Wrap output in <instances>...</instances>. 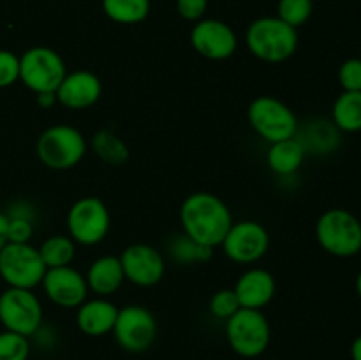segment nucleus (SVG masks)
<instances>
[{"label":"nucleus","instance_id":"1","mask_svg":"<svg viewBox=\"0 0 361 360\" xmlns=\"http://www.w3.org/2000/svg\"><path fill=\"white\" fill-rule=\"evenodd\" d=\"M233 221L235 219L226 201L214 193L197 191L180 205L182 233L212 249L221 246Z\"/></svg>","mask_w":361,"mask_h":360},{"label":"nucleus","instance_id":"2","mask_svg":"<svg viewBox=\"0 0 361 360\" xmlns=\"http://www.w3.org/2000/svg\"><path fill=\"white\" fill-rule=\"evenodd\" d=\"M298 44V30L277 16L256 18L245 30L247 49L261 62H286L295 55Z\"/></svg>","mask_w":361,"mask_h":360},{"label":"nucleus","instance_id":"3","mask_svg":"<svg viewBox=\"0 0 361 360\" xmlns=\"http://www.w3.org/2000/svg\"><path fill=\"white\" fill-rule=\"evenodd\" d=\"M88 141L80 129L69 124H53L41 133L35 143V154L46 168L66 172L85 159Z\"/></svg>","mask_w":361,"mask_h":360},{"label":"nucleus","instance_id":"4","mask_svg":"<svg viewBox=\"0 0 361 360\" xmlns=\"http://www.w3.org/2000/svg\"><path fill=\"white\" fill-rule=\"evenodd\" d=\"M314 233L321 249L330 256L353 258L361 253V221L345 208L324 210Z\"/></svg>","mask_w":361,"mask_h":360},{"label":"nucleus","instance_id":"5","mask_svg":"<svg viewBox=\"0 0 361 360\" xmlns=\"http://www.w3.org/2000/svg\"><path fill=\"white\" fill-rule=\"evenodd\" d=\"M249 126L263 141L277 143L296 136L300 124L295 112L274 95H257L247 108Z\"/></svg>","mask_w":361,"mask_h":360},{"label":"nucleus","instance_id":"6","mask_svg":"<svg viewBox=\"0 0 361 360\" xmlns=\"http://www.w3.org/2000/svg\"><path fill=\"white\" fill-rule=\"evenodd\" d=\"M226 339L236 355L256 359L263 355L270 344V321L263 311L240 307L229 320H226Z\"/></svg>","mask_w":361,"mask_h":360},{"label":"nucleus","instance_id":"7","mask_svg":"<svg viewBox=\"0 0 361 360\" xmlns=\"http://www.w3.org/2000/svg\"><path fill=\"white\" fill-rule=\"evenodd\" d=\"M67 235L76 246L92 247L101 244L111 229V215L101 198L83 196L67 210Z\"/></svg>","mask_w":361,"mask_h":360},{"label":"nucleus","instance_id":"8","mask_svg":"<svg viewBox=\"0 0 361 360\" xmlns=\"http://www.w3.org/2000/svg\"><path fill=\"white\" fill-rule=\"evenodd\" d=\"M46 265L30 242H7L0 251V277L7 288L35 289L41 286Z\"/></svg>","mask_w":361,"mask_h":360},{"label":"nucleus","instance_id":"9","mask_svg":"<svg viewBox=\"0 0 361 360\" xmlns=\"http://www.w3.org/2000/svg\"><path fill=\"white\" fill-rule=\"evenodd\" d=\"M67 74L60 53L48 46H34L20 55V81L34 94L55 92Z\"/></svg>","mask_w":361,"mask_h":360},{"label":"nucleus","instance_id":"10","mask_svg":"<svg viewBox=\"0 0 361 360\" xmlns=\"http://www.w3.org/2000/svg\"><path fill=\"white\" fill-rule=\"evenodd\" d=\"M42 304L34 289L7 288L0 293V323L4 330L30 339L42 327Z\"/></svg>","mask_w":361,"mask_h":360},{"label":"nucleus","instance_id":"11","mask_svg":"<svg viewBox=\"0 0 361 360\" xmlns=\"http://www.w3.org/2000/svg\"><path fill=\"white\" fill-rule=\"evenodd\" d=\"M111 334L122 349L129 353H143L157 337V320L148 307L130 304L118 309Z\"/></svg>","mask_w":361,"mask_h":360},{"label":"nucleus","instance_id":"12","mask_svg":"<svg viewBox=\"0 0 361 360\" xmlns=\"http://www.w3.org/2000/svg\"><path fill=\"white\" fill-rule=\"evenodd\" d=\"M219 247H222L226 258L233 263L254 265L268 253L270 233L261 222L252 219L233 221Z\"/></svg>","mask_w":361,"mask_h":360},{"label":"nucleus","instance_id":"13","mask_svg":"<svg viewBox=\"0 0 361 360\" xmlns=\"http://www.w3.org/2000/svg\"><path fill=\"white\" fill-rule=\"evenodd\" d=\"M190 46L207 60L221 62L231 59L238 49V37L231 25L217 18H203L190 30Z\"/></svg>","mask_w":361,"mask_h":360},{"label":"nucleus","instance_id":"14","mask_svg":"<svg viewBox=\"0 0 361 360\" xmlns=\"http://www.w3.org/2000/svg\"><path fill=\"white\" fill-rule=\"evenodd\" d=\"M126 281L140 288H152L164 279L166 258L150 244H130L120 253Z\"/></svg>","mask_w":361,"mask_h":360},{"label":"nucleus","instance_id":"15","mask_svg":"<svg viewBox=\"0 0 361 360\" xmlns=\"http://www.w3.org/2000/svg\"><path fill=\"white\" fill-rule=\"evenodd\" d=\"M41 288L46 299L62 309H78L88 299V284L85 274L74 267L46 268Z\"/></svg>","mask_w":361,"mask_h":360},{"label":"nucleus","instance_id":"16","mask_svg":"<svg viewBox=\"0 0 361 360\" xmlns=\"http://www.w3.org/2000/svg\"><path fill=\"white\" fill-rule=\"evenodd\" d=\"M56 102L71 112L88 109L101 99L102 81L95 73L87 69L73 71L63 76L62 83L55 90Z\"/></svg>","mask_w":361,"mask_h":360},{"label":"nucleus","instance_id":"17","mask_svg":"<svg viewBox=\"0 0 361 360\" xmlns=\"http://www.w3.org/2000/svg\"><path fill=\"white\" fill-rule=\"evenodd\" d=\"M240 307L263 311L274 300L277 282L274 274L263 267H250L236 279L233 286Z\"/></svg>","mask_w":361,"mask_h":360},{"label":"nucleus","instance_id":"18","mask_svg":"<svg viewBox=\"0 0 361 360\" xmlns=\"http://www.w3.org/2000/svg\"><path fill=\"white\" fill-rule=\"evenodd\" d=\"M118 307L106 296L87 299L76 309V327L88 337H102L115 327Z\"/></svg>","mask_w":361,"mask_h":360},{"label":"nucleus","instance_id":"19","mask_svg":"<svg viewBox=\"0 0 361 360\" xmlns=\"http://www.w3.org/2000/svg\"><path fill=\"white\" fill-rule=\"evenodd\" d=\"M85 279H87L88 292L95 293V296L109 299L122 288L123 281H126L120 258L115 254H104V256L95 258L88 265Z\"/></svg>","mask_w":361,"mask_h":360},{"label":"nucleus","instance_id":"20","mask_svg":"<svg viewBox=\"0 0 361 360\" xmlns=\"http://www.w3.org/2000/svg\"><path fill=\"white\" fill-rule=\"evenodd\" d=\"M295 138L305 148L307 155L331 154L341 145V131L335 127L331 120L326 119H312L310 122H307L303 129L298 127Z\"/></svg>","mask_w":361,"mask_h":360},{"label":"nucleus","instance_id":"21","mask_svg":"<svg viewBox=\"0 0 361 360\" xmlns=\"http://www.w3.org/2000/svg\"><path fill=\"white\" fill-rule=\"evenodd\" d=\"M307 157L305 148L296 138L270 143L267 150V164L275 175L291 176L303 166Z\"/></svg>","mask_w":361,"mask_h":360},{"label":"nucleus","instance_id":"22","mask_svg":"<svg viewBox=\"0 0 361 360\" xmlns=\"http://www.w3.org/2000/svg\"><path fill=\"white\" fill-rule=\"evenodd\" d=\"M331 122L341 133L361 131V92H342L331 106Z\"/></svg>","mask_w":361,"mask_h":360},{"label":"nucleus","instance_id":"23","mask_svg":"<svg viewBox=\"0 0 361 360\" xmlns=\"http://www.w3.org/2000/svg\"><path fill=\"white\" fill-rule=\"evenodd\" d=\"M92 150L108 166H123L129 161V147L111 129H101L92 136Z\"/></svg>","mask_w":361,"mask_h":360},{"label":"nucleus","instance_id":"24","mask_svg":"<svg viewBox=\"0 0 361 360\" xmlns=\"http://www.w3.org/2000/svg\"><path fill=\"white\" fill-rule=\"evenodd\" d=\"M102 11L118 25H137L150 14V0H102Z\"/></svg>","mask_w":361,"mask_h":360},{"label":"nucleus","instance_id":"25","mask_svg":"<svg viewBox=\"0 0 361 360\" xmlns=\"http://www.w3.org/2000/svg\"><path fill=\"white\" fill-rule=\"evenodd\" d=\"M46 268L67 267L73 263L76 256V242L69 235H49L48 239L42 240L41 246L37 247Z\"/></svg>","mask_w":361,"mask_h":360},{"label":"nucleus","instance_id":"26","mask_svg":"<svg viewBox=\"0 0 361 360\" xmlns=\"http://www.w3.org/2000/svg\"><path fill=\"white\" fill-rule=\"evenodd\" d=\"M168 254L175 263L197 265L212 260L214 249L208 246H203V244L194 242V240L189 239L185 233H180V235H175L169 240Z\"/></svg>","mask_w":361,"mask_h":360},{"label":"nucleus","instance_id":"27","mask_svg":"<svg viewBox=\"0 0 361 360\" xmlns=\"http://www.w3.org/2000/svg\"><path fill=\"white\" fill-rule=\"evenodd\" d=\"M314 13V0H279L277 18L296 28L307 23Z\"/></svg>","mask_w":361,"mask_h":360},{"label":"nucleus","instance_id":"28","mask_svg":"<svg viewBox=\"0 0 361 360\" xmlns=\"http://www.w3.org/2000/svg\"><path fill=\"white\" fill-rule=\"evenodd\" d=\"M30 341L16 332H0V360H28Z\"/></svg>","mask_w":361,"mask_h":360},{"label":"nucleus","instance_id":"29","mask_svg":"<svg viewBox=\"0 0 361 360\" xmlns=\"http://www.w3.org/2000/svg\"><path fill=\"white\" fill-rule=\"evenodd\" d=\"M238 309L240 302L238 299H236V293L233 288L217 289V292L210 296V300H208V311H210L212 316L217 318V320H229Z\"/></svg>","mask_w":361,"mask_h":360},{"label":"nucleus","instance_id":"30","mask_svg":"<svg viewBox=\"0 0 361 360\" xmlns=\"http://www.w3.org/2000/svg\"><path fill=\"white\" fill-rule=\"evenodd\" d=\"M337 78L342 92H361V59L353 56L344 60L338 67Z\"/></svg>","mask_w":361,"mask_h":360},{"label":"nucleus","instance_id":"31","mask_svg":"<svg viewBox=\"0 0 361 360\" xmlns=\"http://www.w3.org/2000/svg\"><path fill=\"white\" fill-rule=\"evenodd\" d=\"M20 81V56L11 49H0V88Z\"/></svg>","mask_w":361,"mask_h":360},{"label":"nucleus","instance_id":"32","mask_svg":"<svg viewBox=\"0 0 361 360\" xmlns=\"http://www.w3.org/2000/svg\"><path fill=\"white\" fill-rule=\"evenodd\" d=\"M34 236V221L23 217H7V242L25 244Z\"/></svg>","mask_w":361,"mask_h":360},{"label":"nucleus","instance_id":"33","mask_svg":"<svg viewBox=\"0 0 361 360\" xmlns=\"http://www.w3.org/2000/svg\"><path fill=\"white\" fill-rule=\"evenodd\" d=\"M208 11V0H176V13L185 21L196 23Z\"/></svg>","mask_w":361,"mask_h":360},{"label":"nucleus","instance_id":"34","mask_svg":"<svg viewBox=\"0 0 361 360\" xmlns=\"http://www.w3.org/2000/svg\"><path fill=\"white\" fill-rule=\"evenodd\" d=\"M7 217H23L34 221L35 219V210L28 201H16L9 207V210L6 212Z\"/></svg>","mask_w":361,"mask_h":360},{"label":"nucleus","instance_id":"35","mask_svg":"<svg viewBox=\"0 0 361 360\" xmlns=\"http://www.w3.org/2000/svg\"><path fill=\"white\" fill-rule=\"evenodd\" d=\"M35 101H37L39 108L42 109H49L55 104H59L55 92H41V94H35Z\"/></svg>","mask_w":361,"mask_h":360},{"label":"nucleus","instance_id":"36","mask_svg":"<svg viewBox=\"0 0 361 360\" xmlns=\"http://www.w3.org/2000/svg\"><path fill=\"white\" fill-rule=\"evenodd\" d=\"M7 244V215L6 212H0V251Z\"/></svg>","mask_w":361,"mask_h":360},{"label":"nucleus","instance_id":"37","mask_svg":"<svg viewBox=\"0 0 361 360\" xmlns=\"http://www.w3.org/2000/svg\"><path fill=\"white\" fill-rule=\"evenodd\" d=\"M349 353H351V360H361V334L351 342Z\"/></svg>","mask_w":361,"mask_h":360},{"label":"nucleus","instance_id":"38","mask_svg":"<svg viewBox=\"0 0 361 360\" xmlns=\"http://www.w3.org/2000/svg\"><path fill=\"white\" fill-rule=\"evenodd\" d=\"M355 288H356V293H358V296H360V299H361V270L358 272V275H356Z\"/></svg>","mask_w":361,"mask_h":360}]
</instances>
